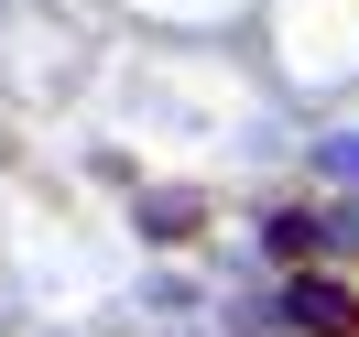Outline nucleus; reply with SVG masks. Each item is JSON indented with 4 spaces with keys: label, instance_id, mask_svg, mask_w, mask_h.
<instances>
[{
    "label": "nucleus",
    "instance_id": "obj_1",
    "mask_svg": "<svg viewBox=\"0 0 359 337\" xmlns=\"http://www.w3.org/2000/svg\"><path fill=\"white\" fill-rule=\"evenodd\" d=\"M283 315H294L305 337H359V294L327 283V272H294V283H283Z\"/></svg>",
    "mask_w": 359,
    "mask_h": 337
}]
</instances>
